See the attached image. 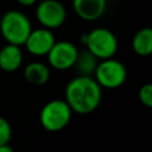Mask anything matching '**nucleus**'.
<instances>
[{"label": "nucleus", "mask_w": 152, "mask_h": 152, "mask_svg": "<svg viewBox=\"0 0 152 152\" xmlns=\"http://www.w3.org/2000/svg\"><path fill=\"white\" fill-rule=\"evenodd\" d=\"M23 63V52L20 46L7 44L0 50V69L6 72H13Z\"/></svg>", "instance_id": "obj_10"}, {"label": "nucleus", "mask_w": 152, "mask_h": 152, "mask_svg": "<svg viewBox=\"0 0 152 152\" xmlns=\"http://www.w3.org/2000/svg\"><path fill=\"white\" fill-rule=\"evenodd\" d=\"M96 65H97V58L94 55H91L88 50L78 51L74 66L78 70L80 75L90 76L95 71Z\"/></svg>", "instance_id": "obj_13"}, {"label": "nucleus", "mask_w": 152, "mask_h": 152, "mask_svg": "<svg viewBox=\"0 0 152 152\" xmlns=\"http://www.w3.org/2000/svg\"><path fill=\"white\" fill-rule=\"evenodd\" d=\"M94 74L95 81L99 83V86L107 89H115L121 87L127 78L126 66L113 57L102 59L100 63H97Z\"/></svg>", "instance_id": "obj_5"}, {"label": "nucleus", "mask_w": 152, "mask_h": 152, "mask_svg": "<svg viewBox=\"0 0 152 152\" xmlns=\"http://www.w3.org/2000/svg\"><path fill=\"white\" fill-rule=\"evenodd\" d=\"M138 99L139 101L147 108L152 107V84L145 83L138 90Z\"/></svg>", "instance_id": "obj_14"}, {"label": "nucleus", "mask_w": 152, "mask_h": 152, "mask_svg": "<svg viewBox=\"0 0 152 152\" xmlns=\"http://www.w3.org/2000/svg\"><path fill=\"white\" fill-rule=\"evenodd\" d=\"M31 31L32 25L30 19L20 11H7L0 19V33L7 44H14L18 46L24 45Z\"/></svg>", "instance_id": "obj_2"}, {"label": "nucleus", "mask_w": 152, "mask_h": 152, "mask_svg": "<svg viewBox=\"0 0 152 152\" xmlns=\"http://www.w3.org/2000/svg\"><path fill=\"white\" fill-rule=\"evenodd\" d=\"M84 45L91 55L102 61L112 58L116 53L119 43L115 34L110 30L104 27H96L86 33Z\"/></svg>", "instance_id": "obj_4"}, {"label": "nucleus", "mask_w": 152, "mask_h": 152, "mask_svg": "<svg viewBox=\"0 0 152 152\" xmlns=\"http://www.w3.org/2000/svg\"><path fill=\"white\" fill-rule=\"evenodd\" d=\"M78 49L69 40L55 42L51 50L49 51L48 62L56 70H66L74 66L77 58Z\"/></svg>", "instance_id": "obj_7"}, {"label": "nucleus", "mask_w": 152, "mask_h": 152, "mask_svg": "<svg viewBox=\"0 0 152 152\" xmlns=\"http://www.w3.org/2000/svg\"><path fill=\"white\" fill-rule=\"evenodd\" d=\"M36 17L42 27L53 30L64 24L66 11L58 0H42L36 8Z\"/></svg>", "instance_id": "obj_6"}, {"label": "nucleus", "mask_w": 152, "mask_h": 152, "mask_svg": "<svg viewBox=\"0 0 152 152\" xmlns=\"http://www.w3.org/2000/svg\"><path fill=\"white\" fill-rule=\"evenodd\" d=\"M12 137V127L11 124L2 116H0V146L10 142Z\"/></svg>", "instance_id": "obj_15"}, {"label": "nucleus", "mask_w": 152, "mask_h": 152, "mask_svg": "<svg viewBox=\"0 0 152 152\" xmlns=\"http://www.w3.org/2000/svg\"><path fill=\"white\" fill-rule=\"evenodd\" d=\"M0 152H14V151L8 144H6V145H1L0 146Z\"/></svg>", "instance_id": "obj_17"}, {"label": "nucleus", "mask_w": 152, "mask_h": 152, "mask_svg": "<svg viewBox=\"0 0 152 152\" xmlns=\"http://www.w3.org/2000/svg\"><path fill=\"white\" fill-rule=\"evenodd\" d=\"M132 49L141 57L152 53V30L150 27H142L134 34L132 39Z\"/></svg>", "instance_id": "obj_12"}, {"label": "nucleus", "mask_w": 152, "mask_h": 152, "mask_svg": "<svg viewBox=\"0 0 152 152\" xmlns=\"http://www.w3.org/2000/svg\"><path fill=\"white\" fill-rule=\"evenodd\" d=\"M55 42H56V39H55V36L51 32V30L40 27V28L32 30L30 32L24 45L31 55L42 57V56H46L49 53V51L51 50Z\"/></svg>", "instance_id": "obj_8"}, {"label": "nucleus", "mask_w": 152, "mask_h": 152, "mask_svg": "<svg viewBox=\"0 0 152 152\" xmlns=\"http://www.w3.org/2000/svg\"><path fill=\"white\" fill-rule=\"evenodd\" d=\"M17 2H18L19 5H21V6L27 7V6H32V5H34V4L37 2V0H17Z\"/></svg>", "instance_id": "obj_16"}, {"label": "nucleus", "mask_w": 152, "mask_h": 152, "mask_svg": "<svg viewBox=\"0 0 152 152\" xmlns=\"http://www.w3.org/2000/svg\"><path fill=\"white\" fill-rule=\"evenodd\" d=\"M72 110L65 100L55 99L44 104L39 114V121L45 131L59 132L69 125Z\"/></svg>", "instance_id": "obj_3"}, {"label": "nucleus", "mask_w": 152, "mask_h": 152, "mask_svg": "<svg viewBox=\"0 0 152 152\" xmlns=\"http://www.w3.org/2000/svg\"><path fill=\"white\" fill-rule=\"evenodd\" d=\"M25 80L33 86H43L50 78V69L46 64L40 62H32L24 69Z\"/></svg>", "instance_id": "obj_11"}, {"label": "nucleus", "mask_w": 152, "mask_h": 152, "mask_svg": "<svg viewBox=\"0 0 152 152\" xmlns=\"http://www.w3.org/2000/svg\"><path fill=\"white\" fill-rule=\"evenodd\" d=\"M101 89L91 76L78 75L71 78L65 86L64 100L72 112L82 115L89 114L96 110L101 102Z\"/></svg>", "instance_id": "obj_1"}, {"label": "nucleus", "mask_w": 152, "mask_h": 152, "mask_svg": "<svg viewBox=\"0 0 152 152\" xmlns=\"http://www.w3.org/2000/svg\"><path fill=\"white\" fill-rule=\"evenodd\" d=\"M75 13L86 21L101 18L107 7V0H71Z\"/></svg>", "instance_id": "obj_9"}]
</instances>
